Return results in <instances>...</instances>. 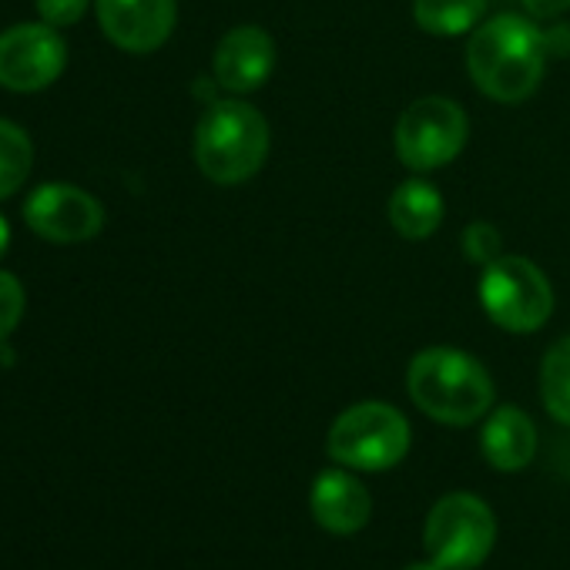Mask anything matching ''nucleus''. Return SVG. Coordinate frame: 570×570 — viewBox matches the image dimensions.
Segmentation results:
<instances>
[{"label": "nucleus", "mask_w": 570, "mask_h": 570, "mask_svg": "<svg viewBox=\"0 0 570 570\" xmlns=\"http://www.w3.org/2000/svg\"><path fill=\"white\" fill-rule=\"evenodd\" d=\"M547 58V38L517 14H500L480 24L466 45V68L473 85L500 105L530 98L543 78Z\"/></svg>", "instance_id": "nucleus-1"}, {"label": "nucleus", "mask_w": 570, "mask_h": 570, "mask_svg": "<svg viewBox=\"0 0 570 570\" xmlns=\"http://www.w3.org/2000/svg\"><path fill=\"white\" fill-rule=\"evenodd\" d=\"M406 390L426 416L446 426H470L493 406L490 373L470 353L450 346L416 353L406 370Z\"/></svg>", "instance_id": "nucleus-2"}, {"label": "nucleus", "mask_w": 570, "mask_h": 570, "mask_svg": "<svg viewBox=\"0 0 570 570\" xmlns=\"http://www.w3.org/2000/svg\"><path fill=\"white\" fill-rule=\"evenodd\" d=\"M268 121L245 101H215L195 128V161L215 185L248 181L268 158Z\"/></svg>", "instance_id": "nucleus-3"}, {"label": "nucleus", "mask_w": 570, "mask_h": 570, "mask_svg": "<svg viewBox=\"0 0 570 570\" xmlns=\"http://www.w3.org/2000/svg\"><path fill=\"white\" fill-rule=\"evenodd\" d=\"M480 306L507 333H537L553 313V289L530 258L500 255L480 275Z\"/></svg>", "instance_id": "nucleus-4"}, {"label": "nucleus", "mask_w": 570, "mask_h": 570, "mask_svg": "<svg viewBox=\"0 0 570 570\" xmlns=\"http://www.w3.org/2000/svg\"><path fill=\"white\" fill-rule=\"evenodd\" d=\"M326 450L350 470L380 473L406 456L410 423L390 403H356L333 423Z\"/></svg>", "instance_id": "nucleus-5"}, {"label": "nucleus", "mask_w": 570, "mask_h": 570, "mask_svg": "<svg viewBox=\"0 0 570 570\" xmlns=\"http://www.w3.org/2000/svg\"><path fill=\"white\" fill-rule=\"evenodd\" d=\"M497 540L493 510L473 493H446L426 517L423 547L440 570L480 567Z\"/></svg>", "instance_id": "nucleus-6"}, {"label": "nucleus", "mask_w": 570, "mask_h": 570, "mask_svg": "<svg viewBox=\"0 0 570 570\" xmlns=\"http://www.w3.org/2000/svg\"><path fill=\"white\" fill-rule=\"evenodd\" d=\"M466 115L450 98L413 101L396 125V155L413 171H433L450 165L466 145Z\"/></svg>", "instance_id": "nucleus-7"}, {"label": "nucleus", "mask_w": 570, "mask_h": 570, "mask_svg": "<svg viewBox=\"0 0 570 570\" xmlns=\"http://www.w3.org/2000/svg\"><path fill=\"white\" fill-rule=\"evenodd\" d=\"M68 45L51 24H18L0 35V88L35 95L65 75Z\"/></svg>", "instance_id": "nucleus-8"}, {"label": "nucleus", "mask_w": 570, "mask_h": 570, "mask_svg": "<svg viewBox=\"0 0 570 570\" xmlns=\"http://www.w3.org/2000/svg\"><path fill=\"white\" fill-rule=\"evenodd\" d=\"M24 222L35 235L55 245H78L101 232L105 208L85 188L51 181L31 191V198L24 202Z\"/></svg>", "instance_id": "nucleus-9"}, {"label": "nucleus", "mask_w": 570, "mask_h": 570, "mask_svg": "<svg viewBox=\"0 0 570 570\" xmlns=\"http://www.w3.org/2000/svg\"><path fill=\"white\" fill-rule=\"evenodd\" d=\"M98 21L111 45L131 55L158 51L175 28V0H98Z\"/></svg>", "instance_id": "nucleus-10"}, {"label": "nucleus", "mask_w": 570, "mask_h": 570, "mask_svg": "<svg viewBox=\"0 0 570 570\" xmlns=\"http://www.w3.org/2000/svg\"><path fill=\"white\" fill-rule=\"evenodd\" d=\"M212 68H215V81L225 91H232V95L258 91L268 81L272 68H275V45L255 24L232 28L218 41Z\"/></svg>", "instance_id": "nucleus-11"}, {"label": "nucleus", "mask_w": 570, "mask_h": 570, "mask_svg": "<svg viewBox=\"0 0 570 570\" xmlns=\"http://www.w3.org/2000/svg\"><path fill=\"white\" fill-rule=\"evenodd\" d=\"M370 490L346 470H326L313 483V517L330 533H360L370 523Z\"/></svg>", "instance_id": "nucleus-12"}, {"label": "nucleus", "mask_w": 570, "mask_h": 570, "mask_svg": "<svg viewBox=\"0 0 570 570\" xmlns=\"http://www.w3.org/2000/svg\"><path fill=\"white\" fill-rule=\"evenodd\" d=\"M480 446H483V456L490 466H497L500 473H517L537 453V430L523 410L500 406L490 413V420L480 433Z\"/></svg>", "instance_id": "nucleus-13"}, {"label": "nucleus", "mask_w": 570, "mask_h": 570, "mask_svg": "<svg viewBox=\"0 0 570 570\" xmlns=\"http://www.w3.org/2000/svg\"><path fill=\"white\" fill-rule=\"evenodd\" d=\"M443 198H440V188L423 181V178H410L403 181L393 198H390V222L393 228L410 238V242H423L430 238L440 222H443Z\"/></svg>", "instance_id": "nucleus-14"}, {"label": "nucleus", "mask_w": 570, "mask_h": 570, "mask_svg": "<svg viewBox=\"0 0 570 570\" xmlns=\"http://www.w3.org/2000/svg\"><path fill=\"white\" fill-rule=\"evenodd\" d=\"M487 0H413V18L426 35L460 38L480 28Z\"/></svg>", "instance_id": "nucleus-15"}, {"label": "nucleus", "mask_w": 570, "mask_h": 570, "mask_svg": "<svg viewBox=\"0 0 570 570\" xmlns=\"http://www.w3.org/2000/svg\"><path fill=\"white\" fill-rule=\"evenodd\" d=\"M540 396L547 413L570 426V336L557 340L540 363Z\"/></svg>", "instance_id": "nucleus-16"}, {"label": "nucleus", "mask_w": 570, "mask_h": 570, "mask_svg": "<svg viewBox=\"0 0 570 570\" xmlns=\"http://www.w3.org/2000/svg\"><path fill=\"white\" fill-rule=\"evenodd\" d=\"M35 145L28 131L8 118H0V202L11 198L31 175Z\"/></svg>", "instance_id": "nucleus-17"}, {"label": "nucleus", "mask_w": 570, "mask_h": 570, "mask_svg": "<svg viewBox=\"0 0 570 570\" xmlns=\"http://www.w3.org/2000/svg\"><path fill=\"white\" fill-rule=\"evenodd\" d=\"M24 316V285L18 275L0 272V343H4Z\"/></svg>", "instance_id": "nucleus-18"}, {"label": "nucleus", "mask_w": 570, "mask_h": 570, "mask_svg": "<svg viewBox=\"0 0 570 570\" xmlns=\"http://www.w3.org/2000/svg\"><path fill=\"white\" fill-rule=\"evenodd\" d=\"M500 245H503L500 242V232L490 222H473L463 232V252H466V258L476 262V265H483V268L500 258Z\"/></svg>", "instance_id": "nucleus-19"}, {"label": "nucleus", "mask_w": 570, "mask_h": 570, "mask_svg": "<svg viewBox=\"0 0 570 570\" xmlns=\"http://www.w3.org/2000/svg\"><path fill=\"white\" fill-rule=\"evenodd\" d=\"M91 0H38V14L51 28H71L85 18Z\"/></svg>", "instance_id": "nucleus-20"}, {"label": "nucleus", "mask_w": 570, "mask_h": 570, "mask_svg": "<svg viewBox=\"0 0 570 570\" xmlns=\"http://www.w3.org/2000/svg\"><path fill=\"white\" fill-rule=\"evenodd\" d=\"M520 4L533 14V18H540V21H547V18H557V14H563L567 8H570V0H520Z\"/></svg>", "instance_id": "nucleus-21"}, {"label": "nucleus", "mask_w": 570, "mask_h": 570, "mask_svg": "<svg viewBox=\"0 0 570 570\" xmlns=\"http://www.w3.org/2000/svg\"><path fill=\"white\" fill-rule=\"evenodd\" d=\"M8 245H11V225H8L4 215H0V255L8 252Z\"/></svg>", "instance_id": "nucleus-22"}, {"label": "nucleus", "mask_w": 570, "mask_h": 570, "mask_svg": "<svg viewBox=\"0 0 570 570\" xmlns=\"http://www.w3.org/2000/svg\"><path fill=\"white\" fill-rule=\"evenodd\" d=\"M406 570H440V567H436V563L430 560V563H410Z\"/></svg>", "instance_id": "nucleus-23"}]
</instances>
